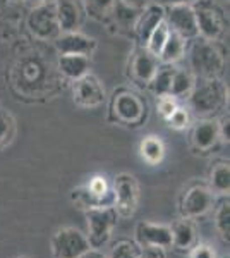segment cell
<instances>
[{
	"label": "cell",
	"instance_id": "cell-1",
	"mask_svg": "<svg viewBox=\"0 0 230 258\" xmlns=\"http://www.w3.org/2000/svg\"><path fill=\"white\" fill-rule=\"evenodd\" d=\"M189 60L194 76H199L201 80H215L223 73L225 52L218 45V41L196 36L191 45Z\"/></svg>",
	"mask_w": 230,
	"mask_h": 258
},
{
	"label": "cell",
	"instance_id": "cell-2",
	"mask_svg": "<svg viewBox=\"0 0 230 258\" xmlns=\"http://www.w3.org/2000/svg\"><path fill=\"white\" fill-rule=\"evenodd\" d=\"M108 119L124 126H141L146 119V102L129 88L115 90L110 98Z\"/></svg>",
	"mask_w": 230,
	"mask_h": 258
},
{
	"label": "cell",
	"instance_id": "cell-3",
	"mask_svg": "<svg viewBox=\"0 0 230 258\" xmlns=\"http://www.w3.org/2000/svg\"><path fill=\"white\" fill-rule=\"evenodd\" d=\"M227 100V86L218 78L215 80H203L201 85H194L189 95V105L196 115H211L220 110Z\"/></svg>",
	"mask_w": 230,
	"mask_h": 258
},
{
	"label": "cell",
	"instance_id": "cell-4",
	"mask_svg": "<svg viewBox=\"0 0 230 258\" xmlns=\"http://www.w3.org/2000/svg\"><path fill=\"white\" fill-rule=\"evenodd\" d=\"M198 24V35L203 38L218 41L227 31V18L220 6L211 0H196L192 4Z\"/></svg>",
	"mask_w": 230,
	"mask_h": 258
},
{
	"label": "cell",
	"instance_id": "cell-5",
	"mask_svg": "<svg viewBox=\"0 0 230 258\" xmlns=\"http://www.w3.org/2000/svg\"><path fill=\"white\" fill-rule=\"evenodd\" d=\"M117 212L112 205L95 207L86 210L88 220V243L90 248H103L110 241L112 229L117 224Z\"/></svg>",
	"mask_w": 230,
	"mask_h": 258
},
{
	"label": "cell",
	"instance_id": "cell-6",
	"mask_svg": "<svg viewBox=\"0 0 230 258\" xmlns=\"http://www.w3.org/2000/svg\"><path fill=\"white\" fill-rule=\"evenodd\" d=\"M139 184L137 179L132 174L120 172L114 179V195H112V202H114V209L117 215L122 219H131L136 214L137 205H139Z\"/></svg>",
	"mask_w": 230,
	"mask_h": 258
},
{
	"label": "cell",
	"instance_id": "cell-7",
	"mask_svg": "<svg viewBox=\"0 0 230 258\" xmlns=\"http://www.w3.org/2000/svg\"><path fill=\"white\" fill-rule=\"evenodd\" d=\"M213 205H215V195L206 184H194L189 189L184 191L179 202V212L182 219L196 220L199 217H204Z\"/></svg>",
	"mask_w": 230,
	"mask_h": 258
},
{
	"label": "cell",
	"instance_id": "cell-8",
	"mask_svg": "<svg viewBox=\"0 0 230 258\" xmlns=\"http://www.w3.org/2000/svg\"><path fill=\"white\" fill-rule=\"evenodd\" d=\"M53 258H79L90 248L88 238L76 227H60L50 241Z\"/></svg>",
	"mask_w": 230,
	"mask_h": 258
},
{
	"label": "cell",
	"instance_id": "cell-9",
	"mask_svg": "<svg viewBox=\"0 0 230 258\" xmlns=\"http://www.w3.org/2000/svg\"><path fill=\"white\" fill-rule=\"evenodd\" d=\"M28 26L33 35L40 40H53L60 35L55 14V2L38 4L28 18Z\"/></svg>",
	"mask_w": 230,
	"mask_h": 258
},
{
	"label": "cell",
	"instance_id": "cell-10",
	"mask_svg": "<svg viewBox=\"0 0 230 258\" xmlns=\"http://www.w3.org/2000/svg\"><path fill=\"white\" fill-rule=\"evenodd\" d=\"M165 23L169 28L181 35L184 40H194L198 35V24L192 4H179V6H167Z\"/></svg>",
	"mask_w": 230,
	"mask_h": 258
},
{
	"label": "cell",
	"instance_id": "cell-11",
	"mask_svg": "<svg viewBox=\"0 0 230 258\" xmlns=\"http://www.w3.org/2000/svg\"><path fill=\"white\" fill-rule=\"evenodd\" d=\"M74 102L83 109H96L105 102V88L96 76L88 73L74 81Z\"/></svg>",
	"mask_w": 230,
	"mask_h": 258
},
{
	"label": "cell",
	"instance_id": "cell-12",
	"mask_svg": "<svg viewBox=\"0 0 230 258\" xmlns=\"http://www.w3.org/2000/svg\"><path fill=\"white\" fill-rule=\"evenodd\" d=\"M136 243L141 248H172L170 227L163 224L139 222L136 227Z\"/></svg>",
	"mask_w": 230,
	"mask_h": 258
},
{
	"label": "cell",
	"instance_id": "cell-13",
	"mask_svg": "<svg viewBox=\"0 0 230 258\" xmlns=\"http://www.w3.org/2000/svg\"><path fill=\"white\" fill-rule=\"evenodd\" d=\"M165 19V7L162 4H148L144 9H141L139 16H137L134 23V33L136 38L141 43V47H144L148 41L149 35L155 31V28Z\"/></svg>",
	"mask_w": 230,
	"mask_h": 258
},
{
	"label": "cell",
	"instance_id": "cell-14",
	"mask_svg": "<svg viewBox=\"0 0 230 258\" xmlns=\"http://www.w3.org/2000/svg\"><path fill=\"white\" fill-rule=\"evenodd\" d=\"M158 66H160L158 57L153 55L146 47H139L132 53L131 62H129V71H131L134 81L141 83V85H149Z\"/></svg>",
	"mask_w": 230,
	"mask_h": 258
},
{
	"label": "cell",
	"instance_id": "cell-15",
	"mask_svg": "<svg viewBox=\"0 0 230 258\" xmlns=\"http://www.w3.org/2000/svg\"><path fill=\"white\" fill-rule=\"evenodd\" d=\"M55 47L60 53H76V55L91 57L96 50V40L79 31L60 33L55 38Z\"/></svg>",
	"mask_w": 230,
	"mask_h": 258
},
{
	"label": "cell",
	"instance_id": "cell-16",
	"mask_svg": "<svg viewBox=\"0 0 230 258\" xmlns=\"http://www.w3.org/2000/svg\"><path fill=\"white\" fill-rule=\"evenodd\" d=\"M220 140V126L218 120L203 119L196 122L191 131V143L198 152H208L218 143Z\"/></svg>",
	"mask_w": 230,
	"mask_h": 258
},
{
	"label": "cell",
	"instance_id": "cell-17",
	"mask_svg": "<svg viewBox=\"0 0 230 258\" xmlns=\"http://www.w3.org/2000/svg\"><path fill=\"white\" fill-rule=\"evenodd\" d=\"M170 227V234H172V248L179 251H191L198 241V231H196L194 220L191 219H181L175 220Z\"/></svg>",
	"mask_w": 230,
	"mask_h": 258
},
{
	"label": "cell",
	"instance_id": "cell-18",
	"mask_svg": "<svg viewBox=\"0 0 230 258\" xmlns=\"http://www.w3.org/2000/svg\"><path fill=\"white\" fill-rule=\"evenodd\" d=\"M55 14L60 33L78 31L83 23V11L76 0H57Z\"/></svg>",
	"mask_w": 230,
	"mask_h": 258
},
{
	"label": "cell",
	"instance_id": "cell-19",
	"mask_svg": "<svg viewBox=\"0 0 230 258\" xmlns=\"http://www.w3.org/2000/svg\"><path fill=\"white\" fill-rule=\"evenodd\" d=\"M91 60L86 55H76V53H60L58 57V71L65 78L76 81L79 78L90 73Z\"/></svg>",
	"mask_w": 230,
	"mask_h": 258
},
{
	"label": "cell",
	"instance_id": "cell-20",
	"mask_svg": "<svg viewBox=\"0 0 230 258\" xmlns=\"http://www.w3.org/2000/svg\"><path fill=\"white\" fill-rule=\"evenodd\" d=\"M208 188L213 195L228 197L230 191V165L227 160H218L211 165L208 174Z\"/></svg>",
	"mask_w": 230,
	"mask_h": 258
},
{
	"label": "cell",
	"instance_id": "cell-21",
	"mask_svg": "<svg viewBox=\"0 0 230 258\" xmlns=\"http://www.w3.org/2000/svg\"><path fill=\"white\" fill-rule=\"evenodd\" d=\"M186 41L187 40H184L181 35L170 30L160 53H158V59L162 64H177L186 53Z\"/></svg>",
	"mask_w": 230,
	"mask_h": 258
},
{
	"label": "cell",
	"instance_id": "cell-22",
	"mask_svg": "<svg viewBox=\"0 0 230 258\" xmlns=\"http://www.w3.org/2000/svg\"><path fill=\"white\" fill-rule=\"evenodd\" d=\"M196 85L194 74L191 69H184V68H175V73L172 76V83H170V90L169 95L172 98H184L189 97L192 88Z\"/></svg>",
	"mask_w": 230,
	"mask_h": 258
},
{
	"label": "cell",
	"instance_id": "cell-23",
	"mask_svg": "<svg viewBox=\"0 0 230 258\" xmlns=\"http://www.w3.org/2000/svg\"><path fill=\"white\" fill-rule=\"evenodd\" d=\"M174 73H175V64H160L157 68L151 81H149V85H148L157 97H165V95H169Z\"/></svg>",
	"mask_w": 230,
	"mask_h": 258
},
{
	"label": "cell",
	"instance_id": "cell-24",
	"mask_svg": "<svg viewBox=\"0 0 230 258\" xmlns=\"http://www.w3.org/2000/svg\"><path fill=\"white\" fill-rule=\"evenodd\" d=\"M139 153L149 165H157L165 157V145L160 136H146L139 145Z\"/></svg>",
	"mask_w": 230,
	"mask_h": 258
},
{
	"label": "cell",
	"instance_id": "cell-25",
	"mask_svg": "<svg viewBox=\"0 0 230 258\" xmlns=\"http://www.w3.org/2000/svg\"><path fill=\"white\" fill-rule=\"evenodd\" d=\"M215 227H216V231H218L220 238L228 243V239H230V203H228V197H223V200L220 202V205L216 207Z\"/></svg>",
	"mask_w": 230,
	"mask_h": 258
},
{
	"label": "cell",
	"instance_id": "cell-26",
	"mask_svg": "<svg viewBox=\"0 0 230 258\" xmlns=\"http://www.w3.org/2000/svg\"><path fill=\"white\" fill-rule=\"evenodd\" d=\"M143 248L132 239H119L114 243L108 258H141Z\"/></svg>",
	"mask_w": 230,
	"mask_h": 258
},
{
	"label": "cell",
	"instance_id": "cell-27",
	"mask_svg": "<svg viewBox=\"0 0 230 258\" xmlns=\"http://www.w3.org/2000/svg\"><path fill=\"white\" fill-rule=\"evenodd\" d=\"M139 12L141 11L132 9V7H127V6H124L122 2L115 0L114 9H112L110 16L115 19L117 24H120V26H125V28L132 26V28H134V23H136L137 16H139Z\"/></svg>",
	"mask_w": 230,
	"mask_h": 258
},
{
	"label": "cell",
	"instance_id": "cell-28",
	"mask_svg": "<svg viewBox=\"0 0 230 258\" xmlns=\"http://www.w3.org/2000/svg\"><path fill=\"white\" fill-rule=\"evenodd\" d=\"M85 186H86V189L90 191V195H93L100 203L110 205V203H107V200L112 198V195H110L112 191H110V186H108L105 176H93L90 179V182Z\"/></svg>",
	"mask_w": 230,
	"mask_h": 258
},
{
	"label": "cell",
	"instance_id": "cell-29",
	"mask_svg": "<svg viewBox=\"0 0 230 258\" xmlns=\"http://www.w3.org/2000/svg\"><path fill=\"white\" fill-rule=\"evenodd\" d=\"M16 136V120L7 110H0V150L12 143Z\"/></svg>",
	"mask_w": 230,
	"mask_h": 258
},
{
	"label": "cell",
	"instance_id": "cell-30",
	"mask_svg": "<svg viewBox=\"0 0 230 258\" xmlns=\"http://www.w3.org/2000/svg\"><path fill=\"white\" fill-rule=\"evenodd\" d=\"M169 33H170V28H169V24L165 23V19H163L162 23L155 28V31L151 33V35H149V38H148V41H146L144 47L148 48L153 55L158 57V53H160V50L163 47V43H165Z\"/></svg>",
	"mask_w": 230,
	"mask_h": 258
},
{
	"label": "cell",
	"instance_id": "cell-31",
	"mask_svg": "<svg viewBox=\"0 0 230 258\" xmlns=\"http://www.w3.org/2000/svg\"><path fill=\"white\" fill-rule=\"evenodd\" d=\"M115 0H85L86 12L95 19H105L114 9Z\"/></svg>",
	"mask_w": 230,
	"mask_h": 258
},
{
	"label": "cell",
	"instance_id": "cell-32",
	"mask_svg": "<svg viewBox=\"0 0 230 258\" xmlns=\"http://www.w3.org/2000/svg\"><path fill=\"white\" fill-rule=\"evenodd\" d=\"M167 122H169V126L174 127V129L187 127L189 126V112H187L186 109H182V107H177V109L174 110V114L167 119Z\"/></svg>",
	"mask_w": 230,
	"mask_h": 258
},
{
	"label": "cell",
	"instance_id": "cell-33",
	"mask_svg": "<svg viewBox=\"0 0 230 258\" xmlns=\"http://www.w3.org/2000/svg\"><path fill=\"white\" fill-rule=\"evenodd\" d=\"M158 112H160V115L163 119H169L170 115L174 114V110L177 109V103H175V98H172L170 95H165V97H158Z\"/></svg>",
	"mask_w": 230,
	"mask_h": 258
},
{
	"label": "cell",
	"instance_id": "cell-34",
	"mask_svg": "<svg viewBox=\"0 0 230 258\" xmlns=\"http://www.w3.org/2000/svg\"><path fill=\"white\" fill-rule=\"evenodd\" d=\"M191 258H216V255H215V251H213L211 246L198 243L194 248L191 249Z\"/></svg>",
	"mask_w": 230,
	"mask_h": 258
},
{
	"label": "cell",
	"instance_id": "cell-35",
	"mask_svg": "<svg viewBox=\"0 0 230 258\" xmlns=\"http://www.w3.org/2000/svg\"><path fill=\"white\" fill-rule=\"evenodd\" d=\"M141 258H165V253L162 248H143Z\"/></svg>",
	"mask_w": 230,
	"mask_h": 258
},
{
	"label": "cell",
	"instance_id": "cell-36",
	"mask_svg": "<svg viewBox=\"0 0 230 258\" xmlns=\"http://www.w3.org/2000/svg\"><path fill=\"white\" fill-rule=\"evenodd\" d=\"M119 2H122L124 6H127V7H132V9L141 11V9H144V7L148 6L149 0H119Z\"/></svg>",
	"mask_w": 230,
	"mask_h": 258
},
{
	"label": "cell",
	"instance_id": "cell-37",
	"mask_svg": "<svg viewBox=\"0 0 230 258\" xmlns=\"http://www.w3.org/2000/svg\"><path fill=\"white\" fill-rule=\"evenodd\" d=\"M79 258H108V255H105L103 251H100L98 248H88Z\"/></svg>",
	"mask_w": 230,
	"mask_h": 258
},
{
	"label": "cell",
	"instance_id": "cell-38",
	"mask_svg": "<svg viewBox=\"0 0 230 258\" xmlns=\"http://www.w3.org/2000/svg\"><path fill=\"white\" fill-rule=\"evenodd\" d=\"M218 126H220V140L228 141V115H225V117L220 120Z\"/></svg>",
	"mask_w": 230,
	"mask_h": 258
},
{
	"label": "cell",
	"instance_id": "cell-39",
	"mask_svg": "<svg viewBox=\"0 0 230 258\" xmlns=\"http://www.w3.org/2000/svg\"><path fill=\"white\" fill-rule=\"evenodd\" d=\"M196 0H160L162 6H179V4H194Z\"/></svg>",
	"mask_w": 230,
	"mask_h": 258
},
{
	"label": "cell",
	"instance_id": "cell-40",
	"mask_svg": "<svg viewBox=\"0 0 230 258\" xmlns=\"http://www.w3.org/2000/svg\"><path fill=\"white\" fill-rule=\"evenodd\" d=\"M29 2H33V4H36V6H38V4H45V2H50V0H29Z\"/></svg>",
	"mask_w": 230,
	"mask_h": 258
},
{
	"label": "cell",
	"instance_id": "cell-41",
	"mask_svg": "<svg viewBox=\"0 0 230 258\" xmlns=\"http://www.w3.org/2000/svg\"><path fill=\"white\" fill-rule=\"evenodd\" d=\"M19 258H29V256H19Z\"/></svg>",
	"mask_w": 230,
	"mask_h": 258
}]
</instances>
